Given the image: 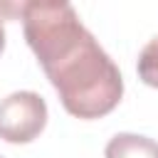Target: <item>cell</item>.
I'll return each mask as SVG.
<instances>
[{
    "instance_id": "cell-3",
    "label": "cell",
    "mask_w": 158,
    "mask_h": 158,
    "mask_svg": "<svg viewBox=\"0 0 158 158\" xmlns=\"http://www.w3.org/2000/svg\"><path fill=\"white\" fill-rule=\"evenodd\" d=\"M104 158H158V141L141 133H116L106 143Z\"/></svg>"
},
{
    "instance_id": "cell-1",
    "label": "cell",
    "mask_w": 158,
    "mask_h": 158,
    "mask_svg": "<svg viewBox=\"0 0 158 158\" xmlns=\"http://www.w3.org/2000/svg\"><path fill=\"white\" fill-rule=\"evenodd\" d=\"M20 15L25 40L67 114L86 121L111 114L123 96V77L84 27L74 5L30 0L20 2Z\"/></svg>"
},
{
    "instance_id": "cell-2",
    "label": "cell",
    "mask_w": 158,
    "mask_h": 158,
    "mask_svg": "<svg viewBox=\"0 0 158 158\" xmlns=\"http://www.w3.org/2000/svg\"><path fill=\"white\" fill-rule=\"evenodd\" d=\"M47 126V104L37 91H12L0 101V138L30 143Z\"/></svg>"
},
{
    "instance_id": "cell-5",
    "label": "cell",
    "mask_w": 158,
    "mask_h": 158,
    "mask_svg": "<svg viewBox=\"0 0 158 158\" xmlns=\"http://www.w3.org/2000/svg\"><path fill=\"white\" fill-rule=\"evenodd\" d=\"M5 49V27H2V17H0V52Z\"/></svg>"
},
{
    "instance_id": "cell-4",
    "label": "cell",
    "mask_w": 158,
    "mask_h": 158,
    "mask_svg": "<svg viewBox=\"0 0 158 158\" xmlns=\"http://www.w3.org/2000/svg\"><path fill=\"white\" fill-rule=\"evenodd\" d=\"M136 69H138V77H141L143 84L158 89V35L151 37L146 42V47L141 49Z\"/></svg>"
}]
</instances>
